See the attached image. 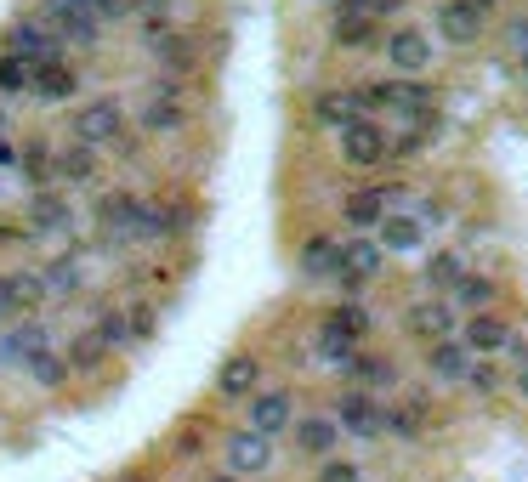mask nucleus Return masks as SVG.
I'll return each mask as SVG.
<instances>
[{"mask_svg":"<svg viewBox=\"0 0 528 482\" xmlns=\"http://www.w3.org/2000/svg\"><path fill=\"white\" fill-rule=\"evenodd\" d=\"M523 69H528V57H523Z\"/></svg>","mask_w":528,"mask_h":482,"instance_id":"603ef678","label":"nucleus"},{"mask_svg":"<svg viewBox=\"0 0 528 482\" xmlns=\"http://www.w3.org/2000/svg\"><path fill=\"white\" fill-rule=\"evenodd\" d=\"M0 52H12V57H23V63H35V69H46V63H63V40H57L40 18H18L0 35Z\"/></svg>","mask_w":528,"mask_h":482,"instance_id":"7ed1b4c3","label":"nucleus"},{"mask_svg":"<svg viewBox=\"0 0 528 482\" xmlns=\"http://www.w3.org/2000/svg\"><path fill=\"white\" fill-rule=\"evenodd\" d=\"M375 244H381L387 256H409V250H421V244H426L421 216H409V210H387V222L375 227Z\"/></svg>","mask_w":528,"mask_h":482,"instance_id":"aec40b11","label":"nucleus"},{"mask_svg":"<svg viewBox=\"0 0 528 482\" xmlns=\"http://www.w3.org/2000/svg\"><path fill=\"white\" fill-rule=\"evenodd\" d=\"M426 420H432L426 397H404V403H387V437H404V443H415V437H426Z\"/></svg>","mask_w":528,"mask_h":482,"instance_id":"bb28decb","label":"nucleus"},{"mask_svg":"<svg viewBox=\"0 0 528 482\" xmlns=\"http://www.w3.org/2000/svg\"><path fill=\"white\" fill-rule=\"evenodd\" d=\"M23 227L29 233H40V239H52V233H69L74 227V210L57 199V193H35L29 199V210H23Z\"/></svg>","mask_w":528,"mask_h":482,"instance_id":"5701e85b","label":"nucleus"},{"mask_svg":"<svg viewBox=\"0 0 528 482\" xmlns=\"http://www.w3.org/2000/svg\"><path fill=\"white\" fill-rule=\"evenodd\" d=\"M460 341H466L472 358H494V352L511 346V324L500 312H472V318H460Z\"/></svg>","mask_w":528,"mask_h":482,"instance_id":"f8f14e48","label":"nucleus"},{"mask_svg":"<svg viewBox=\"0 0 528 482\" xmlns=\"http://www.w3.org/2000/svg\"><path fill=\"white\" fill-rule=\"evenodd\" d=\"M392 199H398L392 188H358V193H347V199H341V222L358 227V233H370V227L387 222V205H392Z\"/></svg>","mask_w":528,"mask_h":482,"instance_id":"f3484780","label":"nucleus"},{"mask_svg":"<svg viewBox=\"0 0 528 482\" xmlns=\"http://www.w3.org/2000/svg\"><path fill=\"white\" fill-rule=\"evenodd\" d=\"M91 6H97V0H91Z\"/></svg>","mask_w":528,"mask_h":482,"instance_id":"864d4df0","label":"nucleus"},{"mask_svg":"<svg viewBox=\"0 0 528 482\" xmlns=\"http://www.w3.org/2000/svg\"><path fill=\"white\" fill-rule=\"evenodd\" d=\"M466 386H472V392H483V397L500 392V369H494L489 358H477V363H472V375H466Z\"/></svg>","mask_w":528,"mask_h":482,"instance_id":"4c0bfd02","label":"nucleus"},{"mask_svg":"<svg viewBox=\"0 0 528 482\" xmlns=\"http://www.w3.org/2000/svg\"><path fill=\"white\" fill-rule=\"evenodd\" d=\"M313 120H318V125H330L335 137H341L347 125H358V120H364V108H358V91H352V86H330V91H318V97H313Z\"/></svg>","mask_w":528,"mask_h":482,"instance_id":"a211bd4d","label":"nucleus"},{"mask_svg":"<svg viewBox=\"0 0 528 482\" xmlns=\"http://www.w3.org/2000/svg\"><path fill=\"white\" fill-rule=\"evenodd\" d=\"M335 426H341V437H358V443H375V437H387V403L370 392H341L335 397Z\"/></svg>","mask_w":528,"mask_h":482,"instance_id":"f257e3e1","label":"nucleus"},{"mask_svg":"<svg viewBox=\"0 0 528 482\" xmlns=\"http://www.w3.org/2000/svg\"><path fill=\"white\" fill-rule=\"evenodd\" d=\"M290 443H296L301 460H335V448H341V426H335V414H296V426H290Z\"/></svg>","mask_w":528,"mask_h":482,"instance_id":"9d476101","label":"nucleus"},{"mask_svg":"<svg viewBox=\"0 0 528 482\" xmlns=\"http://www.w3.org/2000/svg\"><path fill=\"white\" fill-rule=\"evenodd\" d=\"M318 482H364V471H358L352 460H341V454H335V460L318 465Z\"/></svg>","mask_w":528,"mask_h":482,"instance_id":"ea45409f","label":"nucleus"},{"mask_svg":"<svg viewBox=\"0 0 528 482\" xmlns=\"http://www.w3.org/2000/svg\"><path fill=\"white\" fill-rule=\"evenodd\" d=\"M0 131H6V108H0Z\"/></svg>","mask_w":528,"mask_h":482,"instance_id":"3c124183","label":"nucleus"},{"mask_svg":"<svg viewBox=\"0 0 528 482\" xmlns=\"http://www.w3.org/2000/svg\"><path fill=\"white\" fill-rule=\"evenodd\" d=\"M381 52H387V63L404 74V80H415V74L432 69V52H438V46H432L426 29H392V35L381 40Z\"/></svg>","mask_w":528,"mask_h":482,"instance_id":"9b49d317","label":"nucleus"},{"mask_svg":"<svg viewBox=\"0 0 528 482\" xmlns=\"http://www.w3.org/2000/svg\"><path fill=\"white\" fill-rule=\"evenodd\" d=\"M131 12H137L142 23H148V18H165V12H171V0H131Z\"/></svg>","mask_w":528,"mask_h":482,"instance_id":"c03bdc74","label":"nucleus"},{"mask_svg":"<svg viewBox=\"0 0 528 482\" xmlns=\"http://www.w3.org/2000/svg\"><path fill=\"white\" fill-rule=\"evenodd\" d=\"M12 290H18V307H40L46 301V278H40V267H23V273H12Z\"/></svg>","mask_w":528,"mask_h":482,"instance_id":"e433bc0d","label":"nucleus"},{"mask_svg":"<svg viewBox=\"0 0 528 482\" xmlns=\"http://www.w3.org/2000/svg\"><path fill=\"white\" fill-rule=\"evenodd\" d=\"M29 86H35V63L0 52V97H29Z\"/></svg>","mask_w":528,"mask_h":482,"instance_id":"473e14b6","label":"nucleus"},{"mask_svg":"<svg viewBox=\"0 0 528 482\" xmlns=\"http://www.w3.org/2000/svg\"><path fill=\"white\" fill-rule=\"evenodd\" d=\"M91 335H97L108 352H125V346L137 341V335H131V312L125 307H103L97 318H91Z\"/></svg>","mask_w":528,"mask_h":482,"instance_id":"7c9ffc66","label":"nucleus"},{"mask_svg":"<svg viewBox=\"0 0 528 482\" xmlns=\"http://www.w3.org/2000/svg\"><path fill=\"white\" fill-rule=\"evenodd\" d=\"M74 91H80V80H74L69 63H46V69H35V86H29V97H35V103H69Z\"/></svg>","mask_w":528,"mask_h":482,"instance_id":"cd10ccee","label":"nucleus"},{"mask_svg":"<svg viewBox=\"0 0 528 482\" xmlns=\"http://www.w3.org/2000/svg\"><path fill=\"white\" fill-rule=\"evenodd\" d=\"M222 460H228V471L239 482H245V477H262V471H273V437L239 426V431H228V437H222Z\"/></svg>","mask_w":528,"mask_h":482,"instance_id":"423d86ee","label":"nucleus"},{"mask_svg":"<svg viewBox=\"0 0 528 482\" xmlns=\"http://www.w3.org/2000/svg\"><path fill=\"white\" fill-rule=\"evenodd\" d=\"M40 278H46V301H57V295H74V290H80V261L63 256V261H52V267H40Z\"/></svg>","mask_w":528,"mask_h":482,"instance_id":"72a5a7b5","label":"nucleus"},{"mask_svg":"<svg viewBox=\"0 0 528 482\" xmlns=\"http://www.w3.org/2000/svg\"><path fill=\"white\" fill-rule=\"evenodd\" d=\"M205 482H239V477H233V471H216V477H205Z\"/></svg>","mask_w":528,"mask_h":482,"instance_id":"8fccbe9b","label":"nucleus"},{"mask_svg":"<svg viewBox=\"0 0 528 482\" xmlns=\"http://www.w3.org/2000/svg\"><path fill=\"white\" fill-rule=\"evenodd\" d=\"M318 329H324V335H341V341H352V346H364L370 341V329H375V318H370V307L341 301V307H330L324 318H318Z\"/></svg>","mask_w":528,"mask_h":482,"instance_id":"b1692460","label":"nucleus"},{"mask_svg":"<svg viewBox=\"0 0 528 482\" xmlns=\"http://www.w3.org/2000/svg\"><path fill=\"white\" fill-rule=\"evenodd\" d=\"M296 267H301V278H307V284H324V278H341V239H330V233H313V239L301 244Z\"/></svg>","mask_w":528,"mask_h":482,"instance_id":"6ab92c4d","label":"nucleus"},{"mask_svg":"<svg viewBox=\"0 0 528 482\" xmlns=\"http://www.w3.org/2000/svg\"><path fill=\"white\" fill-rule=\"evenodd\" d=\"M330 46H341V52H375L381 46V18H370V12L330 18Z\"/></svg>","mask_w":528,"mask_h":482,"instance_id":"dca6fc26","label":"nucleus"},{"mask_svg":"<svg viewBox=\"0 0 528 482\" xmlns=\"http://www.w3.org/2000/svg\"><path fill=\"white\" fill-rule=\"evenodd\" d=\"M18 165H23V176L35 182V193H46V182L57 176V154H46V148H23Z\"/></svg>","mask_w":528,"mask_h":482,"instance_id":"f704fd0d","label":"nucleus"},{"mask_svg":"<svg viewBox=\"0 0 528 482\" xmlns=\"http://www.w3.org/2000/svg\"><path fill=\"white\" fill-rule=\"evenodd\" d=\"M57 176L74 182V188H91V182L103 176V159H97V148H86V142H69V148L57 154Z\"/></svg>","mask_w":528,"mask_h":482,"instance_id":"a878e982","label":"nucleus"},{"mask_svg":"<svg viewBox=\"0 0 528 482\" xmlns=\"http://www.w3.org/2000/svg\"><path fill=\"white\" fill-rule=\"evenodd\" d=\"M125 137V108L120 97H91L80 114H74V142H86V148H108V142Z\"/></svg>","mask_w":528,"mask_h":482,"instance_id":"39448f33","label":"nucleus"},{"mask_svg":"<svg viewBox=\"0 0 528 482\" xmlns=\"http://www.w3.org/2000/svg\"><path fill=\"white\" fill-rule=\"evenodd\" d=\"M335 142H341V159H347V165H358V171H375L381 159H392V137H387V125H381V120L347 125Z\"/></svg>","mask_w":528,"mask_h":482,"instance_id":"6e6552de","label":"nucleus"},{"mask_svg":"<svg viewBox=\"0 0 528 482\" xmlns=\"http://www.w3.org/2000/svg\"><path fill=\"white\" fill-rule=\"evenodd\" d=\"M245 426L262 431V437H284V431L296 426V392H284V386H267L245 403Z\"/></svg>","mask_w":528,"mask_h":482,"instance_id":"1a4fd4ad","label":"nucleus"},{"mask_svg":"<svg viewBox=\"0 0 528 482\" xmlns=\"http://www.w3.org/2000/svg\"><path fill=\"white\" fill-rule=\"evenodd\" d=\"M347 375V386L352 392H370V397H381V392H392L398 386V363L392 358H381V352H358V358L341 369Z\"/></svg>","mask_w":528,"mask_h":482,"instance_id":"2eb2a0df","label":"nucleus"},{"mask_svg":"<svg viewBox=\"0 0 528 482\" xmlns=\"http://www.w3.org/2000/svg\"><path fill=\"white\" fill-rule=\"evenodd\" d=\"M500 46H506L511 57H528V18H511L506 29H500Z\"/></svg>","mask_w":528,"mask_h":482,"instance_id":"a19ab883","label":"nucleus"},{"mask_svg":"<svg viewBox=\"0 0 528 482\" xmlns=\"http://www.w3.org/2000/svg\"><path fill=\"white\" fill-rule=\"evenodd\" d=\"M23 318V307H18V290H12V273H0V329H12Z\"/></svg>","mask_w":528,"mask_h":482,"instance_id":"58836bf2","label":"nucleus"},{"mask_svg":"<svg viewBox=\"0 0 528 482\" xmlns=\"http://www.w3.org/2000/svg\"><path fill=\"white\" fill-rule=\"evenodd\" d=\"M381 267H387V250L370 239V233H352V239H341V290H364L370 278H381Z\"/></svg>","mask_w":528,"mask_h":482,"instance_id":"0eeeda50","label":"nucleus"},{"mask_svg":"<svg viewBox=\"0 0 528 482\" xmlns=\"http://www.w3.org/2000/svg\"><path fill=\"white\" fill-rule=\"evenodd\" d=\"M381 91H387V108L392 114H404L409 125H426V114H432V86H421V80H381Z\"/></svg>","mask_w":528,"mask_h":482,"instance_id":"4be33fe9","label":"nucleus"},{"mask_svg":"<svg viewBox=\"0 0 528 482\" xmlns=\"http://www.w3.org/2000/svg\"><path fill=\"white\" fill-rule=\"evenodd\" d=\"M120 18H137L131 0H97V23H120Z\"/></svg>","mask_w":528,"mask_h":482,"instance_id":"79ce46f5","label":"nucleus"},{"mask_svg":"<svg viewBox=\"0 0 528 482\" xmlns=\"http://www.w3.org/2000/svg\"><path fill=\"white\" fill-rule=\"evenodd\" d=\"M466 273H472V267H466V256H460V250H432V256H426V273H421V290L449 301V295L460 290V278H466Z\"/></svg>","mask_w":528,"mask_h":482,"instance_id":"412c9836","label":"nucleus"},{"mask_svg":"<svg viewBox=\"0 0 528 482\" xmlns=\"http://www.w3.org/2000/svg\"><path fill=\"white\" fill-rule=\"evenodd\" d=\"M472 352H466V341L460 335H449V341H438V346H426V375L432 380H466L472 375Z\"/></svg>","mask_w":528,"mask_h":482,"instance_id":"393cba45","label":"nucleus"},{"mask_svg":"<svg viewBox=\"0 0 528 482\" xmlns=\"http://www.w3.org/2000/svg\"><path fill=\"white\" fill-rule=\"evenodd\" d=\"M188 120V108H182V80H154V91L137 103V125L148 137H176Z\"/></svg>","mask_w":528,"mask_h":482,"instance_id":"f03ea898","label":"nucleus"},{"mask_svg":"<svg viewBox=\"0 0 528 482\" xmlns=\"http://www.w3.org/2000/svg\"><path fill=\"white\" fill-rule=\"evenodd\" d=\"M370 12H375V18H387V12H404V0H375Z\"/></svg>","mask_w":528,"mask_h":482,"instance_id":"de8ad7c7","label":"nucleus"},{"mask_svg":"<svg viewBox=\"0 0 528 482\" xmlns=\"http://www.w3.org/2000/svg\"><path fill=\"white\" fill-rule=\"evenodd\" d=\"M438 35L449 40V46H477V40H483V6H477V0H443Z\"/></svg>","mask_w":528,"mask_h":482,"instance_id":"4468645a","label":"nucleus"},{"mask_svg":"<svg viewBox=\"0 0 528 482\" xmlns=\"http://www.w3.org/2000/svg\"><path fill=\"white\" fill-rule=\"evenodd\" d=\"M449 301H455V312H466V318H472V312H494L500 284H494V278H483V273H466V278H460V290L449 295Z\"/></svg>","mask_w":528,"mask_h":482,"instance_id":"c756f323","label":"nucleus"},{"mask_svg":"<svg viewBox=\"0 0 528 482\" xmlns=\"http://www.w3.org/2000/svg\"><path fill=\"white\" fill-rule=\"evenodd\" d=\"M432 142H438V131H432V125H409V131H398V137H392V159H421Z\"/></svg>","mask_w":528,"mask_h":482,"instance_id":"c9c22d12","label":"nucleus"},{"mask_svg":"<svg viewBox=\"0 0 528 482\" xmlns=\"http://www.w3.org/2000/svg\"><path fill=\"white\" fill-rule=\"evenodd\" d=\"M131 335H137V341L154 335V307H131Z\"/></svg>","mask_w":528,"mask_h":482,"instance_id":"37998d69","label":"nucleus"},{"mask_svg":"<svg viewBox=\"0 0 528 482\" xmlns=\"http://www.w3.org/2000/svg\"><path fill=\"white\" fill-rule=\"evenodd\" d=\"M375 0H330V18H341V12H370ZM375 18V12H370Z\"/></svg>","mask_w":528,"mask_h":482,"instance_id":"a18cd8bd","label":"nucleus"},{"mask_svg":"<svg viewBox=\"0 0 528 482\" xmlns=\"http://www.w3.org/2000/svg\"><path fill=\"white\" fill-rule=\"evenodd\" d=\"M23 375L35 380V386H46V392H57V386H69V358L57 346H40V352L23 358Z\"/></svg>","mask_w":528,"mask_h":482,"instance_id":"c85d7f7f","label":"nucleus"},{"mask_svg":"<svg viewBox=\"0 0 528 482\" xmlns=\"http://www.w3.org/2000/svg\"><path fill=\"white\" fill-rule=\"evenodd\" d=\"M6 165H18V142L0 131V171H6Z\"/></svg>","mask_w":528,"mask_h":482,"instance_id":"49530a36","label":"nucleus"},{"mask_svg":"<svg viewBox=\"0 0 528 482\" xmlns=\"http://www.w3.org/2000/svg\"><path fill=\"white\" fill-rule=\"evenodd\" d=\"M517 392H523V403H528V363L517 369Z\"/></svg>","mask_w":528,"mask_h":482,"instance_id":"09e8293b","label":"nucleus"},{"mask_svg":"<svg viewBox=\"0 0 528 482\" xmlns=\"http://www.w3.org/2000/svg\"><path fill=\"white\" fill-rule=\"evenodd\" d=\"M404 329L415 341L438 346V341H449V335H460V312H455V301H443V295H421V301H409Z\"/></svg>","mask_w":528,"mask_h":482,"instance_id":"20e7f679","label":"nucleus"},{"mask_svg":"<svg viewBox=\"0 0 528 482\" xmlns=\"http://www.w3.org/2000/svg\"><path fill=\"white\" fill-rule=\"evenodd\" d=\"M63 358H69V375H97V369L108 363V346L97 341L91 329H80V335L69 341V352H63Z\"/></svg>","mask_w":528,"mask_h":482,"instance_id":"2f4dec72","label":"nucleus"},{"mask_svg":"<svg viewBox=\"0 0 528 482\" xmlns=\"http://www.w3.org/2000/svg\"><path fill=\"white\" fill-rule=\"evenodd\" d=\"M216 392L228 397V403H250V397L262 392V358H256V352H233V358L216 369Z\"/></svg>","mask_w":528,"mask_h":482,"instance_id":"ddd939ff","label":"nucleus"}]
</instances>
